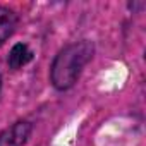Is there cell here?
Masks as SVG:
<instances>
[{
	"instance_id": "obj_1",
	"label": "cell",
	"mask_w": 146,
	"mask_h": 146,
	"mask_svg": "<svg viewBox=\"0 0 146 146\" xmlns=\"http://www.w3.org/2000/svg\"><path fill=\"white\" fill-rule=\"evenodd\" d=\"M95 45L90 40H79L65 45L50 65V83L58 91H67L74 86L83 69L91 62Z\"/></svg>"
},
{
	"instance_id": "obj_2",
	"label": "cell",
	"mask_w": 146,
	"mask_h": 146,
	"mask_svg": "<svg viewBox=\"0 0 146 146\" xmlns=\"http://www.w3.org/2000/svg\"><path fill=\"white\" fill-rule=\"evenodd\" d=\"M33 125L29 120H17L0 132V146H24L31 136Z\"/></svg>"
},
{
	"instance_id": "obj_3",
	"label": "cell",
	"mask_w": 146,
	"mask_h": 146,
	"mask_svg": "<svg viewBox=\"0 0 146 146\" xmlns=\"http://www.w3.org/2000/svg\"><path fill=\"white\" fill-rule=\"evenodd\" d=\"M17 23H19V17L12 9L0 5V46H4L5 41L14 35Z\"/></svg>"
},
{
	"instance_id": "obj_4",
	"label": "cell",
	"mask_w": 146,
	"mask_h": 146,
	"mask_svg": "<svg viewBox=\"0 0 146 146\" xmlns=\"http://www.w3.org/2000/svg\"><path fill=\"white\" fill-rule=\"evenodd\" d=\"M35 53L33 50L26 45V43H16L11 52H9V57H7V64L12 70H17L24 65H28L31 60H33Z\"/></svg>"
},
{
	"instance_id": "obj_5",
	"label": "cell",
	"mask_w": 146,
	"mask_h": 146,
	"mask_svg": "<svg viewBox=\"0 0 146 146\" xmlns=\"http://www.w3.org/2000/svg\"><path fill=\"white\" fill-rule=\"evenodd\" d=\"M0 90H2V76H0Z\"/></svg>"
}]
</instances>
